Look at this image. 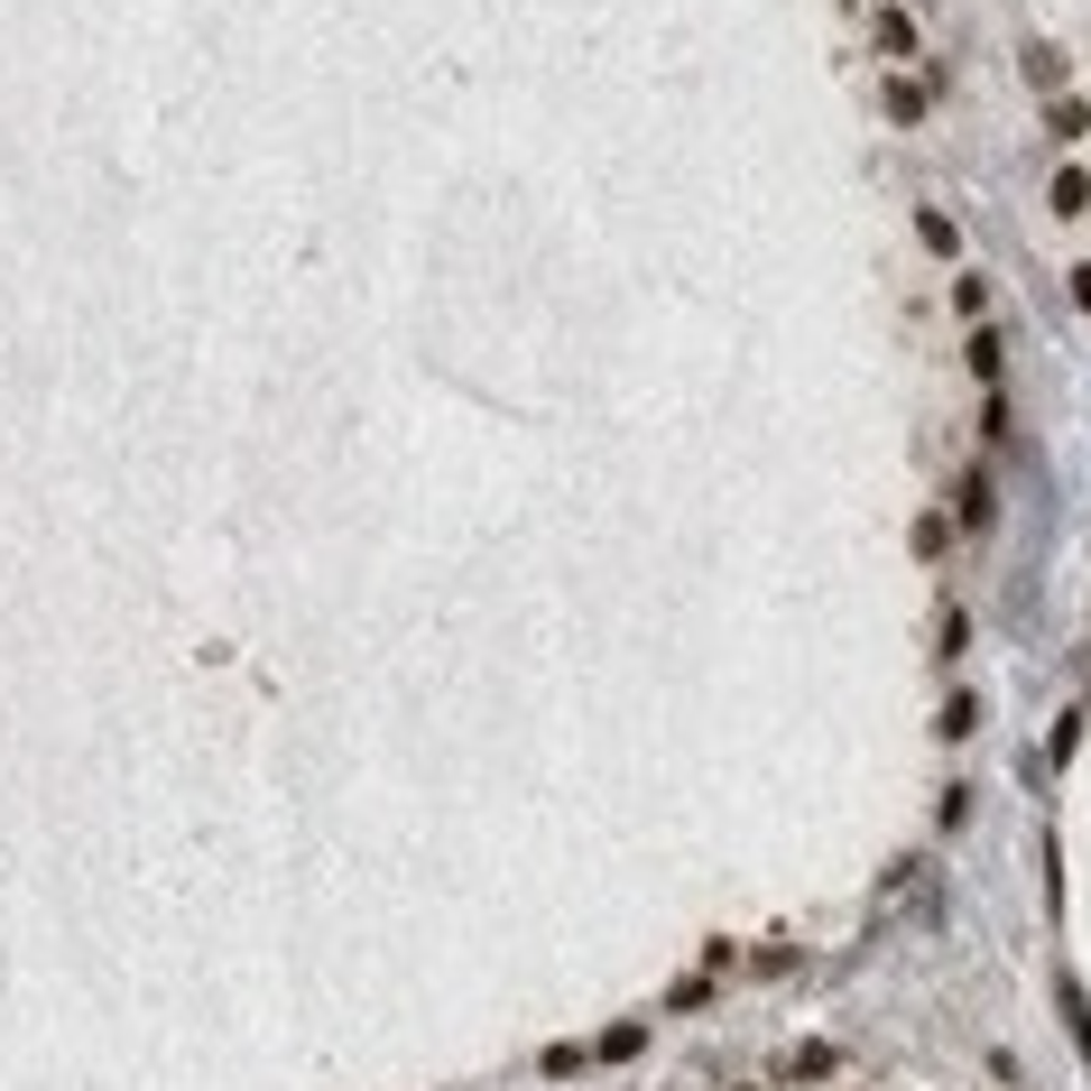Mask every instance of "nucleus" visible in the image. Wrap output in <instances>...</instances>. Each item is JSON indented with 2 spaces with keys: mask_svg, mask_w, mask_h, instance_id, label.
<instances>
[{
  "mask_svg": "<svg viewBox=\"0 0 1091 1091\" xmlns=\"http://www.w3.org/2000/svg\"><path fill=\"white\" fill-rule=\"evenodd\" d=\"M1082 204H1091V176L1063 167V176H1054V214H1082Z\"/></svg>",
  "mask_w": 1091,
  "mask_h": 1091,
  "instance_id": "obj_1",
  "label": "nucleus"
},
{
  "mask_svg": "<svg viewBox=\"0 0 1091 1091\" xmlns=\"http://www.w3.org/2000/svg\"><path fill=\"white\" fill-rule=\"evenodd\" d=\"M1073 297H1082V315H1091V269H1073Z\"/></svg>",
  "mask_w": 1091,
  "mask_h": 1091,
  "instance_id": "obj_2",
  "label": "nucleus"
}]
</instances>
